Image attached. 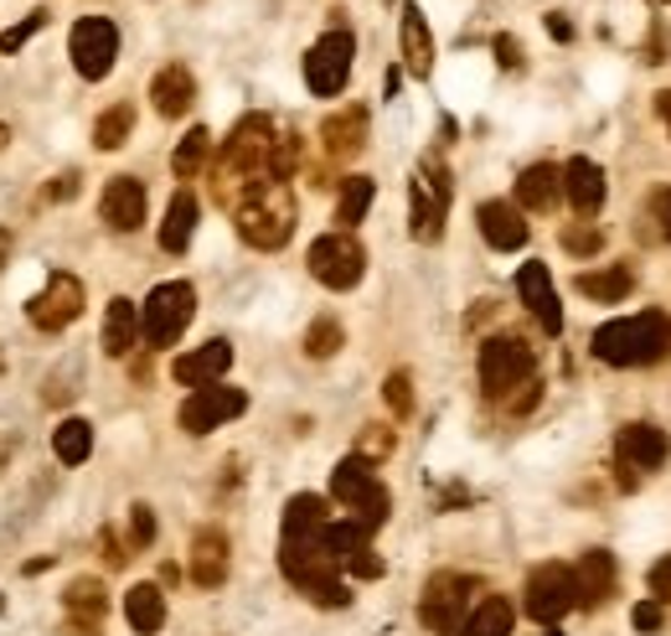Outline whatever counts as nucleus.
<instances>
[{
	"label": "nucleus",
	"instance_id": "nucleus-15",
	"mask_svg": "<svg viewBox=\"0 0 671 636\" xmlns=\"http://www.w3.org/2000/svg\"><path fill=\"white\" fill-rule=\"evenodd\" d=\"M243 410H248V394H243V388L207 383V388H192V398L181 404V430H186V435H212L217 424L238 420Z\"/></svg>",
	"mask_w": 671,
	"mask_h": 636
},
{
	"label": "nucleus",
	"instance_id": "nucleus-14",
	"mask_svg": "<svg viewBox=\"0 0 671 636\" xmlns=\"http://www.w3.org/2000/svg\"><path fill=\"white\" fill-rule=\"evenodd\" d=\"M352 58H357L352 31H326V37L305 52V83H311V93H321V99L342 93L346 78H352Z\"/></svg>",
	"mask_w": 671,
	"mask_h": 636
},
{
	"label": "nucleus",
	"instance_id": "nucleus-23",
	"mask_svg": "<svg viewBox=\"0 0 671 636\" xmlns=\"http://www.w3.org/2000/svg\"><path fill=\"white\" fill-rule=\"evenodd\" d=\"M614 559L604 554V548H589L579 564H573V585H579V606L583 610H594V606H604L614 595Z\"/></svg>",
	"mask_w": 671,
	"mask_h": 636
},
{
	"label": "nucleus",
	"instance_id": "nucleus-27",
	"mask_svg": "<svg viewBox=\"0 0 671 636\" xmlns=\"http://www.w3.org/2000/svg\"><path fill=\"white\" fill-rule=\"evenodd\" d=\"M563 192L583 218H594L599 202H604V171H599L589 155H573V161L563 166Z\"/></svg>",
	"mask_w": 671,
	"mask_h": 636
},
{
	"label": "nucleus",
	"instance_id": "nucleus-28",
	"mask_svg": "<svg viewBox=\"0 0 671 636\" xmlns=\"http://www.w3.org/2000/svg\"><path fill=\"white\" fill-rule=\"evenodd\" d=\"M196 192L192 186H181L176 198H171V208H165V223H161V249L165 254H186V243H192L196 233Z\"/></svg>",
	"mask_w": 671,
	"mask_h": 636
},
{
	"label": "nucleus",
	"instance_id": "nucleus-26",
	"mask_svg": "<svg viewBox=\"0 0 671 636\" xmlns=\"http://www.w3.org/2000/svg\"><path fill=\"white\" fill-rule=\"evenodd\" d=\"M558 198H563V171L548 166V161H537V166H527L522 176H517V208L552 212V208H558Z\"/></svg>",
	"mask_w": 671,
	"mask_h": 636
},
{
	"label": "nucleus",
	"instance_id": "nucleus-29",
	"mask_svg": "<svg viewBox=\"0 0 671 636\" xmlns=\"http://www.w3.org/2000/svg\"><path fill=\"white\" fill-rule=\"evenodd\" d=\"M140 342V305L134 301H109V311H104V352L109 357H124V352Z\"/></svg>",
	"mask_w": 671,
	"mask_h": 636
},
{
	"label": "nucleus",
	"instance_id": "nucleus-8",
	"mask_svg": "<svg viewBox=\"0 0 671 636\" xmlns=\"http://www.w3.org/2000/svg\"><path fill=\"white\" fill-rule=\"evenodd\" d=\"M667 455H671V440L661 424H626L620 435H614V466H620V486L626 492H636L641 486V476H651V471L667 466Z\"/></svg>",
	"mask_w": 671,
	"mask_h": 636
},
{
	"label": "nucleus",
	"instance_id": "nucleus-55",
	"mask_svg": "<svg viewBox=\"0 0 671 636\" xmlns=\"http://www.w3.org/2000/svg\"><path fill=\"white\" fill-rule=\"evenodd\" d=\"M657 114H661V124H667V135H671V89L657 93Z\"/></svg>",
	"mask_w": 671,
	"mask_h": 636
},
{
	"label": "nucleus",
	"instance_id": "nucleus-35",
	"mask_svg": "<svg viewBox=\"0 0 671 636\" xmlns=\"http://www.w3.org/2000/svg\"><path fill=\"white\" fill-rule=\"evenodd\" d=\"M207 155H212V135L196 124V130H186V135H181L176 151H171V171H176L181 182H192L196 171L207 166Z\"/></svg>",
	"mask_w": 671,
	"mask_h": 636
},
{
	"label": "nucleus",
	"instance_id": "nucleus-7",
	"mask_svg": "<svg viewBox=\"0 0 671 636\" xmlns=\"http://www.w3.org/2000/svg\"><path fill=\"white\" fill-rule=\"evenodd\" d=\"M480 585L470 575H434L429 585H424V595H418V622L429 626L434 636H460L465 616H470V595H476Z\"/></svg>",
	"mask_w": 671,
	"mask_h": 636
},
{
	"label": "nucleus",
	"instance_id": "nucleus-5",
	"mask_svg": "<svg viewBox=\"0 0 671 636\" xmlns=\"http://www.w3.org/2000/svg\"><path fill=\"white\" fill-rule=\"evenodd\" d=\"M331 497L346 507V523H357L367 538L388 523L393 497H388V486L377 482V471L367 455H346L342 466L331 471Z\"/></svg>",
	"mask_w": 671,
	"mask_h": 636
},
{
	"label": "nucleus",
	"instance_id": "nucleus-57",
	"mask_svg": "<svg viewBox=\"0 0 671 636\" xmlns=\"http://www.w3.org/2000/svg\"><path fill=\"white\" fill-rule=\"evenodd\" d=\"M6 140H11V130H6V124H0V151H6Z\"/></svg>",
	"mask_w": 671,
	"mask_h": 636
},
{
	"label": "nucleus",
	"instance_id": "nucleus-16",
	"mask_svg": "<svg viewBox=\"0 0 671 636\" xmlns=\"http://www.w3.org/2000/svg\"><path fill=\"white\" fill-rule=\"evenodd\" d=\"M27 316L37 332H62V326H73L83 316V280L78 274H52L42 285V295H31Z\"/></svg>",
	"mask_w": 671,
	"mask_h": 636
},
{
	"label": "nucleus",
	"instance_id": "nucleus-6",
	"mask_svg": "<svg viewBox=\"0 0 671 636\" xmlns=\"http://www.w3.org/2000/svg\"><path fill=\"white\" fill-rule=\"evenodd\" d=\"M192 316H196V290L186 280H165L140 305V336L150 347H176L181 332L192 326Z\"/></svg>",
	"mask_w": 671,
	"mask_h": 636
},
{
	"label": "nucleus",
	"instance_id": "nucleus-40",
	"mask_svg": "<svg viewBox=\"0 0 671 636\" xmlns=\"http://www.w3.org/2000/svg\"><path fill=\"white\" fill-rule=\"evenodd\" d=\"M558 243H563L568 254H579V259H594L599 249H604V233H599L594 223H568L563 233H558Z\"/></svg>",
	"mask_w": 671,
	"mask_h": 636
},
{
	"label": "nucleus",
	"instance_id": "nucleus-51",
	"mask_svg": "<svg viewBox=\"0 0 671 636\" xmlns=\"http://www.w3.org/2000/svg\"><path fill=\"white\" fill-rule=\"evenodd\" d=\"M496 58H501V68H522V47H517V37H496Z\"/></svg>",
	"mask_w": 671,
	"mask_h": 636
},
{
	"label": "nucleus",
	"instance_id": "nucleus-47",
	"mask_svg": "<svg viewBox=\"0 0 671 636\" xmlns=\"http://www.w3.org/2000/svg\"><path fill=\"white\" fill-rule=\"evenodd\" d=\"M346 569H352V575H357V579H377V575H383V559H377L373 548L362 544L357 554H352V559H346Z\"/></svg>",
	"mask_w": 671,
	"mask_h": 636
},
{
	"label": "nucleus",
	"instance_id": "nucleus-44",
	"mask_svg": "<svg viewBox=\"0 0 671 636\" xmlns=\"http://www.w3.org/2000/svg\"><path fill=\"white\" fill-rule=\"evenodd\" d=\"M155 544V513H150L145 502H134L130 507V548H150Z\"/></svg>",
	"mask_w": 671,
	"mask_h": 636
},
{
	"label": "nucleus",
	"instance_id": "nucleus-18",
	"mask_svg": "<svg viewBox=\"0 0 671 636\" xmlns=\"http://www.w3.org/2000/svg\"><path fill=\"white\" fill-rule=\"evenodd\" d=\"M476 223H480V239L491 243L496 254H511V249H522L532 223H527L522 208H511V202H480L476 208Z\"/></svg>",
	"mask_w": 671,
	"mask_h": 636
},
{
	"label": "nucleus",
	"instance_id": "nucleus-20",
	"mask_svg": "<svg viewBox=\"0 0 671 636\" xmlns=\"http://www.w3.org/2000/svg\"><path fill=\"white\" fill-rule=\"evenodd\" d=\"M99 212H104V223L114 233H134V228L145 223V186L134 182V176H114L104 186V198H99Z\"/></svg>",
	"mask_w": 671,
	"mask_h": 636
},
{
	"label": "nucleus",
	"instance_id": "nucleus-25",
	"mask_svg": "<svg viewBox=\"0 0 671 636\" xmlns=\"http://www.w3.org/2000/svg\"><path fill=\"white\" fill-rule=\"evenodd\" d=\"M192 579L202 585V590H217L227 579V538H223V528H202L192 538Z\"/></svg>",
	"mask_w": 671,
	"mask_h": 636
},
{
	"label": "nucleus",
	"instance_id": "nucleus-34",
	"mask_svg": "<svg viewBox=\"0 0 671 636\" xmlns=\"http://www.w3.org/2000/svg\"><path fill=\"white\" fill-rule=\"evenodd\" d=\"M52 451H58L62 466H83L93 455V424L89 420H62L52 430Z\"/></svg>",
	"mask_w": 671,
	"mask_h": 636
},
{
	"label": "nucleus",
	"instance_id": "nucleus-22",
	"mask_svg": "<svg viewBox=\"0 0 671 636\" xmlns=\"http://www.w3.org/2000/svg\"><path fill=\"white\" fill-rule=\"evenodd\" d=\"M150 104H155V114H165V120H181V114L196 104V78L186 73L181 62L161 68V73L150 78Z\"/></svg>",
	"mask_w": 671,
	"mask_h": 636
},
{
	"label": "nucleus",
	"instance_id": "nucleus-43",
	"mask_svg": "<svg viewBox=\"0 0 671 636\" xmlns=\"http://www.w3.org/2000/svg\"><path fill=\"white\" fill-rule=\"evenodd\" d=\"M645 218H651V233L671 243V186H657V192L645 198Z\"/></svg>",
	"mask_w": 671,
	"mask_h": 636
},
{
	"label": "nucleus",
	"instance_id": "nucleus-33",
	"mask_svg": "<svg viewBox=\"0 0 671 636\" xmlns=\"http://www.w3.org/2000/svg\"><path fill=\"white\" fill-rule=\"evenodd\" d=\"M573 285H579V295H589V301L620 305V301L630 295V290H636V274L614 264V270H583L579 280H573Z\"/></svg>",
	"mask_w": 671,
	"mask_h": 636
},
{
	"label": "nucleus",
	"instance_id": "nucleus-4",
	"mask_svg": "<svg viewBox=\"0 0 671 636\" xmlns=\"http://www.w3.org/2000/svg\"><path fill=\"white\" fill-rule=\"evenodd\" d=\"M279 569H284V579H289L295 590L311 595L315 606L336 610V606L352 600L346 585H342V559L321 544V533H311V538H284V544H279Z\"/></svg>",
	"mask_w": 671,
	"mask_h": 636
},
{
	"label": "nucleus",
	"instance_id": "nucleus-24",
	"mask_svg": "<svg viewBox=\"0 0 671 636\" xmlns=\"http://www.w3.org/2000/svg\"><path fill=\"white\" fill-rule=\"evenodd\" d=\"M398 42H403V68L414 78H429L434 73V37H429V21H424L418 6H403Z\"/></svg>",
	"mask_w": 671,
	"mask_h": 636
},
{
	"label": "nucleus",
	"instance_id": "nucleus-48",
	"mask_svg": "<svg viewBox=\"0 0 671 636\" xmlns=\"http://www.w3.org/2000/svg\"><path fill=\"white\" fill-rule=\"evenodd\" d=\"M630 622H636V632H661V600H641V606L630 610Z\"/></svg>",
	"mask_w": 671,
	"mask_h": 636
},
{
	"label": "nucleus",
	"instance_id": "nucleus-59",
	"mask_svg": "<svg viewBox=\"0 0 671 636\" xmlns=\"http://www.w3.org/2000/svg\"><path fill=\"white\" fill-rule=\"evenodd\" d=\"M661 6H671V0H661Z\"/></svg>",
	"mask_w": 671,
	"mask_h": 636
},
{
	"label": "nucleus",
	"instance_id": "nucleus-19",
	"mask_svg": "<svg viewBox=\"0 0 671 636\" xmlns=\"http://www.w3.org/2000/svg\"><path fill=\"white\" fill-rule=\"evenodd\" d=\"M227 367H233V347L217 336V342H202L196 352H181L176 363H171V373H176V383H186V388H207V383H223Z\"/></svg>",
	"mask_w": 671,
	"mask_h": 636
},
{
	"label": "nucleus",
	"instance_id": "nucleus-49",
	"mask_svg": "<svg viewBox=\"0 0 671 636\" xmlns=\"http://www.w3.org/2000/svg\"><path fill=\"white\" fill-rule=\"evenodd\" d=\"M645 585H651V600H667V595H671V554H667V559H657V569H651Z\"/></svg>",
	"mask_w": 671,
	"mask_h": 636
},
{
	"label": "nucleus",
	"instance_id": "nucleus-58",
	"mask_svg": "<svg viewBox=\"0 0 671 636\" xmlns=\"http://www.w3.org/2000/svg\"><path fill=\"white\" fill-rule=\"evenodd\" d=\"M0 610H6V600H0Z\"/></svg>",
	"mask_w": 671,
	"mask_h": 636
},
{
	"label": "nucleus",
	"instance_id": "nucleus-1",
	"mask_svg": "<svg viewBox=\"0 0 671 636\" xmlns=\"http://www.w3.org/2000/svg\"><path fill=\"white\" fill-rule=\"evenodd\" d=\"M258 182H284L279 135H274V120H268V114H243V120L227 130L217 161H212V192H217V202H223L227 212H233L243 192H254Z\"/></svg>",
	"mask_w": 671,
	"mask_h": 636
},
{
	"label": "nucleus",
	"instance_id": "nucleus-10",
	"mask_svg": "<svg viewBox=\"0 0 671 636\" xmlns=\"http://www.w3.org/2000/svg\"><path fill=\"white\" fill-rule=\"evenodd\" d=\"M311 274L321 280L326 290H352L362 285V274H367V249H362L352 233H326V239L311 243Z\"/></svg>",
	"mask_w": 671,
	"mask_h": 636
},
{
	"label": "nucleus",
	"instance_id": "nucleus-13",
	"mask_svg": "<svg viewBox=\"0 0 671 636\" xmlns=\"http://www.w3.org/2000/svg\"><path fill=\"white\" fill-rule=\"evenodd\" d=\"M579 606V585H573V569L568 564H537L527 575V616L542 626L563 622L568 610Z\"/></svg>",
	"mask_w": 671,
	"mask_h": 636
},
{
	"label": "nucleus",
	"instance_id": "nucleus-56",
	"mask_svg": "<svg viewBox=\"0 0 671 636\" xmlns=\"http://www.w3.org/2000/svg\"><path fill=\"white\" fill-rule=\"evenodd\" d=\"M6 254H11V228H0V264H6Z\"/></svg>",
	"mask_w": 671,
	"mask_h": 636
},
{
	"label": "nucleus",
	"instance_id": "nucleus-36",
	"mask_svg": "<svg viewBox=\"0 0 671 636\" xmlns=\"http://www.w3.org/2000/svg\"><path fill=\"white\" fill-rule=\"evenodd\" d=\"M373 176H346L342 186V202H336V223H342V233H352V228L367 218V208H373Z\"/></svg>",
	"mask_w": 671,
	"mask_h": 636
},
{
	"label": "nucleus",
	"instance_id": "nucleus-12",
	"mask_svg": "<svg viewBox=\"0 0 671 636\" xmlns=\"http://www.w3.org/2000/svg\"><path fill=\"white\" fill-rule=\"evenodd\" d=\"M68 52H73L78 73L89 78V83H99V78H109L114 58H120V27L109 16H83L73 27V37H68Z\"/></svg>",
	"mask_w": 671,
	"mask_h": 636
},
{
	"label": "nucleus",
	"instance_id": "nucleus-46",
	"mask_svg": "<svg viewBox=\"0 0 671 636\" xmlns=\"http://www.w3.org/2000/svg\"><path fill=\"white\" fill-rule=\"evenodd\" d=\"M99 548H104L109 569H124V564H130V548L120 544V533H114V528H99Z\"/></svg>",
	"mask_w": 671,
	"mask_h": 636
},
{
	"label": "nucleus",
	"instance_id": "nucleus-37",
	"mask_svg": "<svg viewBox=\"0 0 671 636\" xmlns=\"http://www.w3.org/2000/svg\"><path fill=\"white\" fill-rule=\"evenodd\" d=\"M62 606H68V616H83V622H104L109 590L99 585V579H73V585H68V595H62Z\"/></svg>",
	"mask_w": 671,
	"mask_h": 636
},
{
	"label": "nucleus",
	"instance_id": "nucleus-2",
	"mask_svg": "<svg viewBox=\"0 0 671 636\" xmlns=\"http://www.w3.org/2000/svg\"><path fill=\"white\" fill-rule=\"evenodd\" d=\"M671 352V321L661 311L604 321L594 332V357L610 367H657Z\"/></svg>",
	"mask_w": 671,
	"mask_h": 636
},
{
	"label": "nucleus",
	"instance_id": "nucleus-21",
	"mask_svg": "<svg viewBox=\"0 0 671 636\" xmlns=\"http://www.w3.org/2000/svg\"><path fill=\"white\" fill-rule=\"evenodd\" d=\"M321 140H326L331 161H352V155H362V145H367V109L362 104L336 109V114L321 124Z\"/></svg>",
	"mask_w": 671,
	"mask_h": 636
},
{
	"label": "nucleus",
	"instance_id": "nucleus-45",
	"mask_svg": "<svg viewBox=\"0 0 671 636\" xmlns=\"http://www.w3.org/2000/svg\"><path fill=\"white\" fill-rule=\"evenodd\" d=\"M42 21H47V11H31L27 21H21V27H11L6 37H0V52H21V47H27L31 37L42 31Z\"/></svg>",
	"mask_w": 671,
	"mask_h": 636
},
{
	"label": "nucleus",
	"instance_id": "nucleus-54",
	"mask_svg": "<svg viewBox=\"0 0 671 636\" xmlns=\"http://www.w3.org/2000/svg\"><path fill=\"white\" fill-rule=\"evenodd\" d=\"M68 198H78V176L68 171L62 182H52V202H68Z\"/></svg>",
	"mask_w": 671,
	"mask_h": 636
},
{
	"label": "nucleus",
	"instance_id": "nucleus-30",
	"mask_svg": "<svg viewBox=\"0 0 671 636\" xmlns=\"http://www.w3.org/2000/svg\"><path fill=\"white\" fill-rule=\"evenodd\" d=\"M511 626H517V610L507 595H480V606L465 616L460 636H511Z\"/></svg>",
	"mask_w": 671,
	"mask_h": 636
},
{
	"label": "nucleus",
	"instance_id": "nucleus-38",
	"mask_svg": "<svg viewBox=\"0 0 671 636\" xmlns=\"http://www.w3.org/2000/svg\"><path fill=\"white\" fill-rule=\"evenodd\" d=\"M130 130H134V109L114 104L99 114V124H93V145H99V151H120L124 140H130Z\"/></svg>",
	"mask_w": 671,
	"mask_h": 636
},
{
	"label": "nucleus",
	"instance_id": "nucleus-60",
	"mask_svg": "<svg viewBox=\"0 0 671 636\" xmlns=\"http://www.w3.org/2000/svg\"><path fill=\"white\" fill-rule=\"evenodd\" d=\"M548 636H558V632H548Z\"/></svg>",
	"mask_w": 671,
	"mask_h": 636
},
{
	"label": "nucleus",
	"instance_id": "nucleus-9",
	"mask_svg": "<svg viewBox=\"0 0 671 636\" xmlns=\"http://www.w3.org/2000/svg\"><path fill=\"white\" fill-rule=\"evenodd\" d=\"M532 347H527L522 336H491L486 347H480V388L486 398H511V388H522L532 378Z\"/></svg>",
	"mask_w": 671,
	"mask_h": 636
},
{
	"label": "nucleus",
	"instance_id": "nucleus-39",
	"mask_svg": "<svg viewBox=\"0 0 671 636\" xmlns=\"http://www.w3.org/2000/svg\"><path fill=\"white\" fill-rule=\"evenodd\" d=\"M346 347V332L336 316H321L311 321V332H305V357H336Z\"/></svg>",
	"mask_w": 671,
	"mask_h": 636
},
{
	"label": "nucleus",
	"instance_id": "nucleus-3",
	"mask_svg": "<svg viewBox=\"0 0 671 636\" xmlns=\"http://www.w3.org/2000/svg\"><path fill=\"white\" fill-rule=\"evenodd\" d=\"M233 228L248 249H284L295 239V192L284 182H258L254 192H243L233 208Z\"/></svg>",
	"mask_w": 671,
	"mask_h": 636
},
{
	"label": "nucleus",
	"instance_id": "nucleus-17",
	"mask_svg": "<svg viewBox=\"0 0 671 636\" xmlns=\"http://www.w3.org/2000/svg\"><path fill=\"white\" fill-rule=\"evenodd\" d=\"M517 295H522V305L537 316V326L542 332H563V311H558V290H552V274L548 264H537V259H527L522 270H517Z\"/></svg>",
	"mask_w": 671,
	"mask_h": 636
},
{
	"label": "nucleus",
	"instance_id": "nucleus-31",
	"mask_svg": "<svg viewBox=\"0 0 671 636\" xmlns=\"http://www.w3.org/2000/svg\"><path fill=\"white\" fill-rule=\"evenodd\" d=\"M124 622H130L140 636L161 632V626H165V595H161V585H134V590L124 595Z\"/></svg>",
	"mask_w": 671,
	"mask_h": 636
},
{
	"label": "nucleus",
	"instance_id": "nucleus-42",
	"mask_svg": "<svg viewBox=\"0 0 671 636\" xmlns=\"http://www.w3.org/2000/svg\"><path fill=\"white\" fill-rule=\"evenodd\" d=\"M357 455H367V461H383V455H393V430H388V424H362Z\"/></svg>",
	"mask_w": 671,
	"mask_h": 636
},
{
	"label": "nucleus",
	"instance_id": "nucleus-52",
	"mask_svg": "<svg viewBox=\"0 0 671 636\" xmlns=\"http://www.w3.org/2000/svg\"><path fill=\"white\" fill-rule=\"evenodd\" d=\"M62 636H104V622H83V616H68Z\"/></svg>",
	"mask_w": 671,
	"mask_h": 636
},
{
	"label": "nucleus",
	"instance_id": "nucleus-50",
	"mask_svg": "<svg viewBox=\"0 0 671 636\" xmlns=\"http://www.w3.org/2000/svg\"><path fill=\"white\" fill-rule=\"evenodd\" d=\"M537 398H542V383L527 378V383H522V394L507 398V410H511V414H527V410H537Z\"/></svg>",
	"mask_w": 671,
	"mask_h": 636
},
{
	"label": "nucleus",
	"instance_id": "nucleus-11",
	"mask_svg": "<svg viewBox=\"0 0 671 636\" xmlns=\"http://www.w3.org/2000/svg\"><path fill=\"white\" fill-rule=\"evenodd\" d=\"M408 198H414V228L418 243H434L445 233V218H449V171H439V161H424L414 171V186H408Z\"/></svg>",
	"mask_w": 671,
	"mask_h": 636
},
{
	"label": "nucleus",
	"instance_id": "nucleus-32",
	"mask_svg": "<svg viewBox=\"0 0 671 636\" xmlns=\"http://www.w3.org/2000/svg\"><path fill=\"white\" fill-rule=\"evenodd\" d=\"M331 523V507L326 497H315V492H299V497H289V507H284V538H311V533H321Z\"/></svg>",
	"mask_w": 671,
	"mask_h": 636
},
{
	"label": "nucleus",
	"instance_id": "nucleus-41",
	"mask_svg": "<svg viewBox=\"0 0 671 636\" xmlns=\"http://www.w3.org/2000/svg\"><path fill=\"white\" fill-rule=\"evenodd\" d=\"M383 398H388V410L398 414V420H408V414H414V378H408V373H388V383H383Z\"/></svg>",
	"mask_w": 671,
	"mask_h": 636
},
{
	"label": "nucleus",
	"instance_id": "nucleus-53",
	"mask_svg": "<svg viewBox=\"0 0 671 636\" xmlns=\"http://www.w3.org/2000/svg\"><path fill=\"white\" fill-rule=\"evenodd\" d=\"M548 37H552V42H568V37H573V21L552 11V16H548Z\"/></svg>",
	"mask_w": 671,
	"mask_h": 636
}]
</instances>
